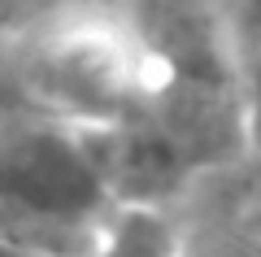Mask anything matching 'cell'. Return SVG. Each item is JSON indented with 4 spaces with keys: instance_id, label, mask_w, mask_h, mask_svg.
I'll return each instance as SVG.
<instances>
[{
    "instance_id": "cell-1",
    "label": "cell",
    "mask_w": 261,
    "mask_h": 257,
    "mask_svg": "<svg viewBox=\"0 0 261 257\" xmlns=\"http://www.w3.org/2000/svg\"><path fill=\"white\" fill-rule=\"evenodd\" d=\"M9 79L27 113L70 127H109L152 92V57L122 5L74 0L13 35Z\"/></svg>"
},
{
    "instance_id": "cell-2",
    "label": "cell",
    "mask_w": 261,
    "mask_h": 257,
    "mask_svg": "<svg viewBox=\"0 0 261 257\" xmlns=\"http://www.w3.org/2000/svg\"><path fill=\"white\" fill-rule=\"evenodd\" d=\"M122 214L83 127L13 118L5 131V244L44 257H92Z\"/></svg>"
},
{
    "instance_id": "cell-3",
    "label": "cell",
    "mask_w": 261,
    "mask_h": 257,
    "mask_svg": "<svg viewBox=\"0 0 261 257\" xmlns=\"http://www.w3.org/2000/svg\"><path fill=\"white\" fill-rule=\"evenodd\" d=\"M178 253H183V231L170 227L161 209H122L92 257H178Z\"/></svg>"
},
{
    "instance_id": "cell-4",
    "label": "cell",
    "mask_w": 261,
    "mask_h": 257,
    "mask_svg": "<svg viewBox=\"0 0 261 257\" xmlns=\"http://www.w3.org/2000/svg\"><path fill=\"white\" fill-rule=\"evenodd\" d=\"M231 227L240 231L244 240H252V244L261 248V179H252V183L244 188V201L235 205V214H231Z\"/></svg>"
}]
</instances>
